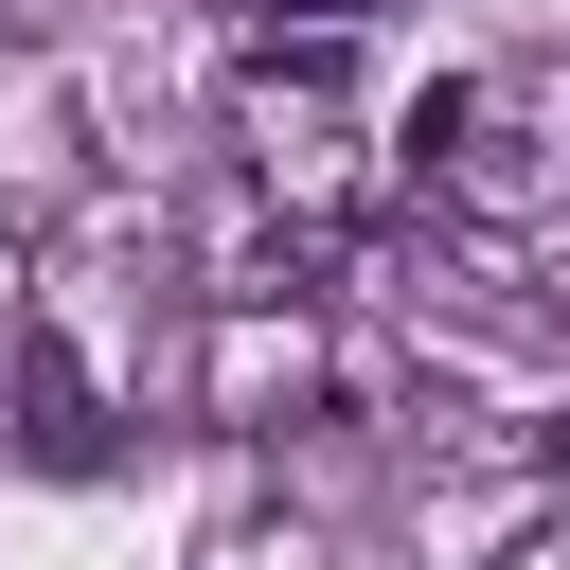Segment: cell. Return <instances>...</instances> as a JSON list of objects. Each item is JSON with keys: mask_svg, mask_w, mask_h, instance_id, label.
<instances>
[{"mask_svg": "<svg viewBox=\"0 0 570 570\" xmlns=\"http://www.w3.org/2000/svg\"><path fill=\"white\" fill-rule=\"evenodd\" d=\"M18 445H36V463H89V374H71L53 338H18Z\"/></svg>", "mask_w": 570, "mask_h": 570, "instance_id": "obj_1", "label": "cell"}, {"mask_svg": "<svg viewBox=\"0 0 570 570\" xmlns=\"http://www.w3.org/2000/svg\"><path fill=\"white\" fill-rule=\"evenodd\" d=\"M552 178H570V107H552Z\"/></svg>", "mask_w": 570, "mask_h": 570, "instance_id": "obj_2", "label": "cell"}, {"mask_svg": "<svg viewBox=\"0 0 570 570\" xmlns=\"http://www.w3.org/2000/svg\"><path fill=\"white\" fill-rule=\"evenodd\" d=\"M552 463H570V428H552Z\"/></svg>", "mask_w": 570, "mask_h": 570, "instance_id": "obj_3", "label": "cell"}]
</instances>
